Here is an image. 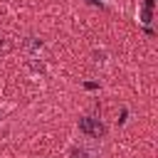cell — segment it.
Returning <instances> with one entry per match:
<instances>
[{"mask_svg":"<svg viewBox=\"0 0 158 158\" xmlns=\"http://www.w3.org/2000/svg\"><path fill=\"white\" fill-rule=\"evenodd\" d=\"M79 131H81L84 136H89V138H104L106 126H104L99 118H94V116H81V118H79Z\"/></svg>","mask_w":158,"mask_h":158,"instance_id":"cell-1","label":"cell"},{"mask_svg":"<svg viewBox=\"0 0 158 158\" xmlns=\"http://www.w3.org/2000/svg\"><path fill=\"white\" fill-rule=\"evenodd\" d=\"M72 158H91V153H86L84 148H72Z\"/></svg>","mask_w":158,"mask_h":158,"instance_id":"cell-2","label":"cell"},{"mask_svg":"<svg viewBox=\"0 0 158 158\" xmlns=\"http://www.w3.org/2000/svg\"><path fill=\"white\" fill-rule=\"evenodd\" d=\"M0 49H2V52H10V49H12V44H10L7 37H0Z\"/></svg>","mask_w":158,"mask_h":158,"instance_id":"cell-3","label":"cell"},{"mask_svg":"<svg viewBox=\"0 0 158 158\" xmlns=\"http://www.w3.org/2000/svg\"><path fill=\"white\" fill-rule=\"evenodd\" d=\"M141 17H143V22L148 25V22H151V7H143V15H141Z\"/></svg>","mask_w":158,"mask_h":158,"instance_id":"cell-4","label":"cell"},{"mask_svg":"<svg viewBox=\"0 0 158 158\" xmlns=\"http://www.w3.org/2000/svg\"><path fill=\"white\" fill-rule=\"evenodd\" d=\"M153 2H156V0H146V7H153Z\"/></svg>","mask_w":158,"mask_h":158,"instance_id":"cell-5","label":"cell"},{"mask_svg":"<svg viewBox=\"0 0 158 158\" xmlns=\"http://www.w3.org/2000/svg\"><path fill=\"white\" fill-rule=\"evenodd\" d=\"M89 2H99V0H89Z\"/></svg>","mask_w":158,"mask_h":158,"instance_id":"cell-6","label":"cell"}]
</instances>
